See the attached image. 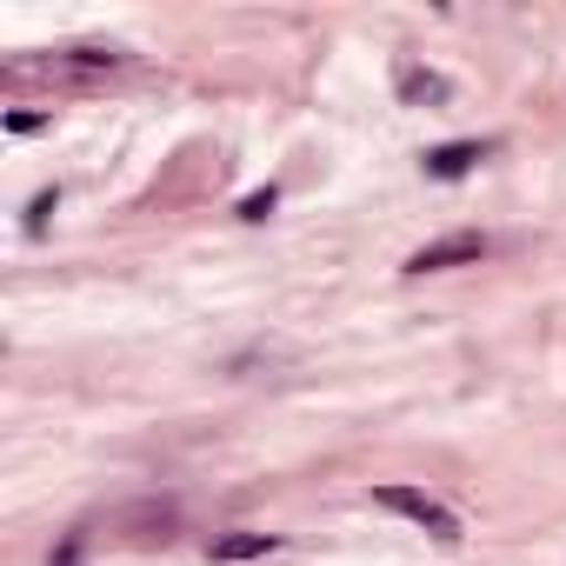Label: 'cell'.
Listing matches in <instances>:
<instances>
[{
  "instance_id": "1",
  "label": "cell",
  "mask_w": 566,
  "mask_h": 566,
  "mask_svg": "<svg viewBox=\"0 0 566 566\" xmlns=\"http://www.w3.org/2000/svg\"><path fill=\"white\" fill-rule=\"evenodd\" d=\"M374 506L380 513H400V520H413L420 533H433L440 546H453L460 539V513H447L433 493H420V486H374Z\"/></svg>"
},
{
  "instance_id": "2",
  "label": "cell",
  "mask_w": 566,
  "mask_h": 566,
  "mask_svg": "<svg viewBox=\"0 0 566 566\" xmlns=\"http://www.w3.org/2000/svg\"><path fill=\"white\" fill-rule=\"evenodd\" d=\"M486 253V233H447V240H427L413 260H407V273H447V266H473Z\"/></svg>"
},
{
  "instance_id": "3",
  "label": "cell",
  "mask_w": 566,
  "mask_h": 566,
  "mask_svg": "<svg viewBox=\"0 0 566 566\" xmlns=\"http://www.w3.org/2000/svg\"><path fill=\"white\" fill-rule=\"evenodd\" d=\"M273 546H280V533L233 526V533H213V539H207V559H213V566H240V559H266Z\"/></svg>"
},
{
  "instance_id": "4",
  "label": "cell",
  "mask_w": 566,
  "mask_h": 566,
  "mask_svg": "<svg viewBox=\"0 0 566 566\" xmlns=\"http://www.w3.org/2000/svg\"><path fill=\"white\" fill-rule=\"evenodd\" d=\"M486 154H493V140H447V147H433L420 167H427V180H460V174H473Z\"/></svg>"
},
{
  "instance_id": "5",
  "label": "cell",
  "mask_w": 566,
  "mask_h": 566,
  "mask_svg": "<svg viewBox=\"0 0 566 566\" xmlns=\"http://www.w3.org/2000/svg\"><path fill=\"white\" fill-rule=\"evenodd\" d=\"M453 87H447V74H427V67H400V101L407 107H440Z\"/></svg>"
},
{
  "instance_id": "6",
  "label": "cell",
  "mask_w": 566,
  "mask_h": 566,
  "mask_svg": "<svg viewBox=\"0 0 566 566\" xmlns=\"http://www.w3.org/2000/svg\"><path fill=\"white\" fill-rule=\"evenodd\" d=\"M273 207H280V187H253V193L240 200V220H247V227H260Z\"/></svg>"
},
{
  "instance_id": "7",
  "label": "cell",
  "mask_w": 566,
  "mask_h": 566,
  "mask_svg": "<svg viewBox=\"0 0 566 566\" xmlns=\"http://www.w3.org/2000/svg\"><path fill=\"white\" fill-rule=\"evenodd\" d=\"M54 200H61L54 187H48V193H34V207H28V233H41V227H48V213H54Z\"/></svg>"
},
{
  "instance_id": "8",
  "label": "cell",
  "mask_w": 566,
  "mask_h": 566,
  "mask_svg": "<svg viewBox=\"0 0 566 566\" xmlns=\"http://www.w3.org/2000/svg\"><path fill=\"white\" fill-rule=\"evenodd\" d=\"M48 127V114H8V134H41Z\"/></svg>"
}]
</instances>
